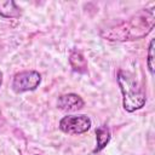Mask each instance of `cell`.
<instances>
[{
	"instance_id": "obj_1",
	"label": "cell",
	"mask_w": 155,
	"mask_h": 155,
	"mask_svg": "<svg viewBox=\"0 0 155 155\" xmlns=\"http://www.w3.org/2000/svg\"><path fill=\"white\" fill-rule=\"evenodd\" d=\"M154 28V7L145 8L127 22L117 24L113 28L104 29L101 35L107 40L126 41L138 40L148 35Z\"/></svg>"
},
{
	"instance_id": "obj_2",
	"label": "cell",
	"mask_w": 155,
	"mask_h": 155,
	"mask_svg": "<svg viewBox=\"0 0 155 155\" xmlns=\"http://www.w3.org/2000/svg\"><path fill=\"white\" fill-rule=\"evenodd\" d=\"M117 84L122 93V105L126 111L133 113L144 107L147 102L145 93L130 73L119 70Z\"/></svg>"
},
{
	"instance_id": "obj_3",
	"label": "cell",
	"mask_w": 155,
	"mask_h": 155,
	"mask_svg": "<svg viewBox=\"0 0 155 155\" xmlns=\"http://www.w3.org/2000/svg\"><path fill=\"white\" fill-rule=\"evenodd\" d=\"M92 121L85 115H67L63 116L59 121V130L68 134H82L91 128Z\"/></svg>"
},
{
	"instance_id": "obj_4",
	"label": "cell",
	"mask_w": 155,
	"mask_h": 155,
	"mask_svg": "<svg viewBox=\"0 0 155 155\" xmlns=\"http://www.w3.org/2000/svg\"><path fill=\"white\" fill-rule=\"evenodd\" d=\"M41 82V75L36 70H23L17 73L12 80V90L16 93L34 91Z\"/></svg>"
},
{
	"instance_id": "obj_5",
	"label": "cell",
	"mask_w": 155,
	"mask_h": 155,
	"mask_svg": "<svg viewBox=\"0 0 155 155\" xmlns=\"http://www.w3.org/2000/svg\"><path fill=\"white\" fill-rule=\"evenodd\" d=\"M84 99L76 93H67L58 97L57 107L63 111H75L84 107Z\"/></svg>"
},
{
	"instance_id": "obj_6",
	"label": "cell",
	"mask_w": 155,
	"mask_h": 155,
	"mask_svg": "<svg viewBox=\"0 0 155 155\" xmlns=\"http://www.w3.org/2000/svg\"><path fill=\"white\" fill-rule=\"evenodd\" d=\"M110 138H111V133H110L109 127L107 125L99 126L96 130V140H97V144H96V148L93 149V153H99L101 150H103L107 147V144L110 142Z\"/></svg>"
},
{
	"instance_id": "obj_7",
	"label": "cell",
	"mask_w": 155,
	"mask_h": 155,
	"mask_svg": "<svg viewBox=\"0 0 155 155\" xmlns=\"http://www.w3.org/2000/svg\"><path fill=\"white\" fill-rule=\"evenodd\" d=\"M21 15V11L15 1L0 0V16L5 18H16Z\"/></svg>"
},
{
	"instance_id": "obj_8",
	"label": "cell",
	"mask_w": 155,
	"mask_h": 155,
	"mask_svg": "<svg viewBox=\"0 0 155 155\" xmlns=\"http://www.w3.org/2000/svg\"><path fill=\"white\" fill-rule=\"evenodd\" d=\"M69 62H70V64L75 71H78V73H86L87 71V62L80 51H73L70 53Z\"/></svg>"
},
{
	"instance_id": "obj_9",
	"label": "cell",
	"mask_w": 155,
	"mask_h": 155,
	"mask_svg": "<svg viewBox=\"0 0 155 155\" xmlns=\"http://www.w3.org/2000/svg\"><path fill=\"white\" fill-rule=\"evenodd\" d=\"M147 63H148V69H149L150 75L154 76V40L150 41L149 47H148V59H147Z\"/></svg>"
},
{
	"instance_id": "obj_10",
	"label": "cell",
	"mask_w": 155,
	"mask_h": 155,
	"mask_svg": "<svg viewBox=\"0 0 155 155\" xmlns=\"http://www.w3.org/2000/svg\"><path fill=\"white\" fill-rule=\"evenodd\" d=\"M1 84H2V73L0 71V86H1Z\"/></svg>"
},
{
	"instance_id": "obj_11",
	"label": "cell",
	"mask_w": 155,
	"mask_h": 155,
	"mask_svg": "<svg viewBox=\"0 0 155 155\" xmlns=\"http://www.w3.org/2000/svg\"><path fill=\"white\" fill-rule=\"evenodd\" d=\"M36 155H39V154H36Z\"/></svg>"
}]
</instances>
